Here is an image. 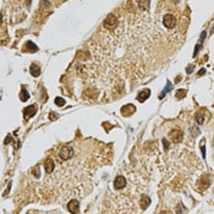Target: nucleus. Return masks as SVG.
<instances>
[{
    "instance_id": "1a4fd4ad",
    "label": "nucleus",
    "mask_w": 214,
    "mask_h": 214,
    "mask_svg": "<svg viewBox=\"0 0 214 214\" xmlns=\"http://www.w3.org/2000/svg\"><path fill=\"white\" fill-rule=\"evenodd\" d=\"M125 185H126V179H125L124 176H116V179H115V181H114V186H115V188H117V190H120V188H122Z\"/></svg>"
},
{
    "instance_id": "2eb2a0df",
    "label": "nucleus",
    "mask_w": 214,
    "mask_h": 214,
    "mask_svg": "<svg viewBox=\"0 0 214 214\" xmlns=\"http://www.w3.org/2000/svg\"><path fill=\"white\" fill-rule=\"evenodd\" d=\"M171 90H173V85H171V82H170V81H168V82H166V88H165V90H164L162 93H160L159 99H163L165 94H166V93H169Z\"/></svg>"
},
{
    "instance_id": "7ed1b4c3",
    "label": "nucleus",
    "mask_w": 214,
    "mask_h": 214,
    "mask_svg": "<svg viewBox=\"0 0 214 214\" xmlns=\"http://www.w3.org/2000/svg\"><path fill=\"white\" fill-rule=\"evenodd\" d=\"M169 137L171 138V141L174 142V143H179V142L182 141V137H183V133L181 130L179 129H175V130H171L170 133H169Z\"/></svg>"
},
{
    "instance_id": "0eeeda50",
    "label": "nucleus",
    "mask_w": 214,
    "mask_h": 214,
    "mask_svg": "<svg viewBox=\"0 0 214 214\" xmlns=\"http://www.w3.org/2000/svg\"><path fill=\"white\" fill-rule=\"evenodd\" d=\"M149 96H151V90L146 88V90L141 91V92L137 94V100H138L140 103H143V102H146L148 98H149Z\"/></svg>"
},
{
    "instance_id": "393cba45",
    "label": "nucleus",
    "mask_w": 214,
    "mask_h": 214,
    "mask_svg": "<svg viewBox=\"0 0 214 214\" xmlns=\"http://www.w3.org/2000/svg\"><path fill=\"white\" fill-rule=\"evenodd\" d=\"M163 145H164V149L166 151V149H168V148H169V142L164 138V140H163Z\"/></svg>"
},
{
    "instance_id": "bb28decb",
    "label": "nucleus",
    "mask_w": 214,
    "mask_h": 214,
    "mask_svg": "<svg viewBox=\"0 0 214 214\" xmlns=\"http://www.w3.org/2000/svg\"><path fill=\"white\" fill-rule=\"evenodd\" d=\"M10 142H13V138H11V136H8V138L5 140V145H8V143H10Z\"/></svg>"
},
{
    "instance_id": "20e7f679",
    "label": "nucleus",
    "mask_w": 214,
    "mask_h": 214,
    "mask_svg": "<svg viewBox=\"0 0 214 214\" xmlns=\"http://www.w3.org/2000/svg\"><path fill=\"white\" fill-rule=\"evenodd\" d=\"M163 23H164V26H165L166 28H173V27L175 26V23H176L175 16L171 15V14L165 15V16L163 17Z\"/></svg>"
},
{
    "instance_id": "b1692460",
    "label": "nucleus",
    "mask_w": 214,
    "mask_h": 214,
    "mask_svg": "<svg viewBox=\"0 0 214 214\" xmlns=\"http://www.w3.org/2000/svg\"><path fill=\"white\" fill-rule=\"evenodd\" d=\"M204 38H206V31H203V32L201 33V38H199V43L201 44H202V42L204 40Z\"/></svg>"
},
{
    "instance_id": "6e6552de",
    "label": "nucleus",
    "mask_w": 214,
    "mask_h": 214,
    "mask_svg": "<svg viewBox=\"0 0 214 214\" xmlns=\"http://www.w3.org/2000/svg\"><path fill=\"white\" fill-rule=\"evenodd\" d=\"M35 111H37V108H35L34 105H29V106H27V108H25V110H23V115H25L26 119H29V117H32L35 114Z\"/></svg>"
},
{
    "instance_id": "ddd939ff",
    "label": "nucleus",
    "mask_w": 214,
    "mask_h": 214,
    "mask_svg": "<svg viewBox=\"0 0 214 214\" xmlns=\"http://www.w3.org/2000/svg\"><path fill=\"white\" fill-rule=\"evenodd\" d=\"M29 72H31V75L32 76H34V77H38L39 75H40V69H39V66L38 65H31V69H29Z\"/></svg>"
},
{
    "instance_id": "aec40b11",
    "label": "nucleus",
    "mask_w": 214,
    "mask_h": 214,
    "mask_svg": "<svg viewBox=\"0 0 214 214\" xmlns=\"http://www.w3.org/2000/svg\"><path fill=\"white\" fill-rule=\"evenodd\" d=\"M55 104H56L58 106H64L65 104H66V100H65L64 98L58 97V98H55Z\"/></svg>"
},
{
    "instance_id": "f3484780",
    "label": "nucleus",
    "mask_w": 214,
    "mask_h": 214,
    "mask_svg": "<svg viewBox=\"0 0 214 214\" xmlns=\"http://www.w3.org/2000/svg\"><path fill=\"white\" fill-rule=\"evenodd\" d=\"M90 56L87 50H80L77 53V59H80V60H87V58Z\"/></svg>"
},
{
    "instance_id": "423d86ee",
    "label": "nucleus",
    "mask_w": 214,
    "mask_h": 214,
    "mask_svg": "<svg viewBox=\"0 0 214 214\" xmlns=\"http://www.w3.org/2000/svg\"><path fill=\"white\" fill-rule=\"evenodd\" d=\"M135 111H136V108H135V105H132V104H127V105H125V106H122V108H121V114L124 116L132 115Z\"/></svg>"
},
{
    "instance_id": "dca6fc26",
    "label": "nucleus",
    "mask_w": 214,
    "mask_h": 214,
    "mask_svg": "<svg viewBox=\"0 0 214 214\" xmlns=\"http://www.w3.org/2000/svg\"><path fill=\"white\" fill-rule=\"evenodd\" d=\"M20 99L22 100V102H26V100L29 99V93L28 91L26 90V88H22L21 90V93H20Z\"/></svg>"
},
{
    "instance_id": "412c9836",
    "label": "nucleus",
    "mask_w": 214,
    "mask_h": 214,
    "mask_svg": "<svg viewBox=\"0 0 214 214\" xmlns=\"http://www.w3.org/2000/svg\"><path fill=\"white\" fill-rule=\"evenodd\" d=\"M204 143H206L204 141L201 142V151H202V157H203V158L206 157V146H204Z\"/></svg>"
},
{
    "instance_id": "a878e982",
    "label": "nucleus",
    "mask_w": 214,
    "mask_h": 214,
    "mask_svg": "<svg viewBox=\"0 0 214 214\" xmlns=\"http://www.w3.org/2000/svg\"><path fill=\"white\" fill-rule=\"evenodd\" d=\"M49 116H50V120H55V119L58 117V115L55 114V113H50V115H49Z\"/></svg>"
},
{
    "instance_id": "5701e85b",
    "label": "nucleus",
    "mask_w": 214,
    "mask_h": 214,
    "mask_svg": "<svg viewBox=\"0 0 214 214\" xmlns=\"http://www.w3.org/2000/svg\"><path fill=\"white\" fill-rule=\"evenodd\" d=\"M193 69H195V66H193V65H188V66H187V70H186V72H187L188 75H190V74H192Z\"/></svg>"
},
{
    "instance_id": "f03ea898",
    "label": "nucleus",
    "mask_w": 214,
    "mask_h": 214,
    "mask_svg": "<svg viewBox=\"0 0 214 214\" xmlns=\"http://www.w3.org/2000/svg\"><path fill=\"white\" fill-rule=\"evenodd\" d=\"M117 23H119V21L116 19V16L113 14H109L106 16V19L104 20V27H106L108 29H114L117 26Z\"/></svg>"
},
{
    "instance_id": "cd10ccee",
    "label": "nucleus",
    "mask_w": 214,
    "mask_h": 214,
    "mask_svg": "<svg viewBox=\"0 0 214 214\" xmlns=\"http://www.w3.org/2000/svg\"><path fill=\"white\" fill-rule=\"evenodd\" d=\"M33 174H34L35 176H39V168H35V169L33 170Z\"/></svg>"
},
{
    "instance_id": "a211bd4d",
    "label": "nucleus",
    "mask_w": 214,
    "mask_h": 214,
    "mask_svg": "<svg viewBox=\"0 0 214 214\" xmlns=\"http://www.w3.org/2000/svg\"><path fill=\"white\" fill-rule=\"evenodd\" d=\"M186 93H187L186 90H177L175 93V97H176V99H182V98H185Z\"/></svg>"
},
{
    "instance_id": "f8f14e48",
    "label": "nucleus",
    "mask_w": 214,
    "mask_h": 214,
    "mask_svg": "<svg viewBox=\"0 0 214 214\" xmlns=\"http://www.w3.org/2000/svg\"><path fill=\"white\" fill-rule=\"evenodd\" d=\"M151 204V198L147 197V196H142L141 197V201H140V206L143 208V209H146V208Z\"/></svg>"
},
{
    "instance_id": "9b49d317",
    "label": "nucleus",
    "mask_w": 214,
    "mask_h": 214,
    "mask_svg": "<svg viewBox=\"0 0 214 214\" xmlns=\"http://www.w3.org/2000/svg\"><path fill=\"white\" fill-rule=\"evenodd\" d=\"M137 5H138V9L140 10L146 11V10L149 9V0H138Z\"/></svg>"
},
{
    "instance_id": "c85d7f7f",
    "label": "nucleus",
    "mask_w": 214,
    "mask_h": 214,
    "mask_svg": "<svg viewBox=\"0 0 214 214\" xmlns=\"http://www.w3.org/2000/svg\"><path fill=\"white\" fill-rule=\"evenodd\" d=\"M204 72H206V70H204V69H201V70L198 71V74H197V75H198V76H202Z\"/></svg>"
},
{
    "instance_id": "4be33fe9",
    "label": "nucleus",
    "mask_w": 214,
    "mask_h": 214,
    "mask_svg": "<svg viewBox=\"0 0 214 214\" xmlns=\"http://www.w3.org/2000/svg\"><path fill=\"white\" fill-rule=\"evenodd\" d=\"M201 47H202V44H201V43L196 45V48H195V51H193V56H196V55L198 54V51H199V49H201Z\"/></svg>"
},
{
    "instance_id": "6ab92c4d",
    "label": "nucleus",
    "mask_w": 214,
    "mask_h": 214,
    "mask_svg": "<svg viewBox=\"0 0 214 214\" xmlns=\"http://www.w3.org/2000/svg\"><path fill=\"white\" fill-rule=\"evenodd\" d=\"M196 121H197V124H199V125L204 124V115L201 114V113H198V114L196 115Z\"/></svg>"
},
{
    "instance_id": "f257e3e1",
    "label": "nucleus",
    "mask_w": 214,
    "mask_h": 214,
    "mask_svg": "<svg viewBox=\"0 0 214 214\" xmlns=\"http://www.w3.org/2000/svg\"><path fill=\"white\" fill-rule=\"evenodd\" d=\"M74 148L71 146H65L60 149V153H59V157H60L63 160H67L70 158L74 157Z\"/></svg>"
},
{
    "instance_id": "4468645a",
    "label": "nucleus",
    "mask_w": 214,
    "mask_h": 214,
    "mask_svg": "<svg viewBox=\"0 0 214 214\" xmlns=\"http://www.w3.org/2000/svg\"><path fill=\"white\" fill-rule=\"evenodd\" d=\"M25 50L27 51H31V53H34V51H37L38 50V47L35 45V44H33L32 42H27L26 43V45H25Z\"/></svg>"
},
{
    "instance_id": "39448f33",
    "label": "nucleus",
    "mask_w": 214,
    "mask_h": 214,
    "mask_svg": "<svg viewBox=\"0 0 214 214\" xmlns=\"http://www.w3.org/2000/svg\"><path fill=\"white\" fill-rule=\"evenodd\" d=\"M80 203H79V201L77 199H71L69 203H67V209L71 212V213H74V214H76V213H79L80 212Z\"/></svg>"
},
{
    "instance_id": "9d476101",
    "label": "nucleus",
    "mask_w": 214,
    "mask_h": 214,
    "mask_svg": "<svg viewBox=\"0 0 214 214\" xmlns=\"http://www.w3.org/2000/svg\"><path fill=\"white\" fill-rule=\"evenodd\" d=\"M44 166H45V171H47V173L50 174V173H53V171H54L55 164H54V162H53V159H51V158H48V159L45 160Z\"/></svg>"
}]
</instances>
